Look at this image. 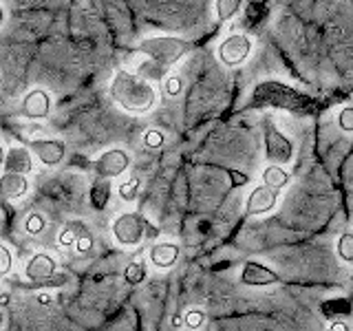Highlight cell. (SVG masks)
<instances>
[{
    "label": "cell",
    "mask_w": 353,
    "mask_h": 331,
    "mask_svg": "<svg viewBox=\"0 0 353 331\" xmlns=\"http://www.w3.org/2000/svg\"><path fill=\"white\" fill-rule=\"evenodd\" d=\"M243 7V0H214V11L221 22L234 18Z\"/></svg>",
    "instance_id": "obj_18"
},
{
    "label": "cell",
    "mask_w": 353,
    "mask_h": 331,
    "mask_svg": "<svg viewBox=\"0 0 353 331\" xmlns=\"http://www.w3.org/2000/svg\"><path fill=\"white\" fill-rule=\"evenodd\" d=\"M88 199H91V205L95 210H104L108 205V199H110V183H108V179H97L91 185V194H88Z\"/></svg>",
    "instance_id": "obj_16"
},
{
    "label": "cell",
    "mask_w": 353,
    "mask_h": 331,
    "mask_svg": "<svg viewBox=\"0 0 353 331\" xmlns=\"http://www.w3.org/2000/svg\"><path fill=\"white\" fill-rule=\"evenodd\" d=\"M55 270H58L55 259L49 257L47 252H38L27 261L25 276H27V281L36 283V285H51L49 281L55 276Z\"/></svg>",
    "instance_id": "obj_7"
},
{
    "label": "cell",
    "mask_w": 353,
    "mask_h": 331,
    "mask_svg": "<svg viewBox=\"0 0 353 331\" xmlns=\"http://www.w3.org/2000/svg\"><path fill=\"white\" fill-rule=\"evenodd\" d=\"M143 143H146L148 148H161L163 146V132L154 130V128L146 130L143 132Z\"/></svg>",
    "instance_id": "obj_26"
},
{
    "label": "cell",
    "mask_w": 353,
    "mask_h": 331,
    "mask_svg": "<svg viewBox=\"0 0 353 331\" xmlns=\"http://www.w3.org/2000/svg\"><path fill=\"white\" fill-rule=\"evenodd\" d=\"M165 95H170V97H176V95H181L183 93V80L179 75H168L165 77Z\"/></svg>",
    "instance_id": "obj_25"
},
{
    "label": "cell",
    "mask_w": 353,
    "mask_h": 331,
    "mask_svg": "<svg viewBox=\"0 0 353 331\" xmlns=\"http://www.w3.org/2000/svg\"><path fill=\"white\" fill-rule=\"evenodd\" d=\"M20 115L27 119H47L51 115V95L44 88H31L22 97Z\"/></svg>",
    "instance_id": "obj_9"
},
{
    "label": "cell",
    "mask_w": 353,
    "mask_h": 331,
    "mask_svg": "<svg viewBox=\"0 0 353 331\" xmlns=\"http://www.w3.org/2000/svg\"><path fill=\"white\" fill-rule=\"evenodd\" d=\"M36 301H38L40 305H51L53 296H51V294H38V296H36Z\"/></svg>",
    "instance_id": "obj_31"
},
{
    "label": "cell",
    "mask_w": 353,
    "mask_h": 331,
    "mask_svg": "<svg viewBox=\"0 0 353 331\" xmlns=\"http://www.w3.org/2000/svg\"><path fill=\"white\" fill-rule=\"evenodd\" d=\"M329 331H349V325L345 323V320H336V323H331Z\"/></svg>",
    "instance_id": "obj_30"
},
{
    "label": "cell",
    "mask_w": 353,
    "mask_h": 331,
    "mask_svg": "<svg viewBox=\"0 0 353 331\" xmlns=\"http://www.w3.org/2000/svg\"><path fill=\"white\" fill-rule=\"evenodd\" d=\"M0 257H3V265H0V274L7 276V274H9V270H11V252H9V248H7V245L0 248Z\"/></svg>",
    "instance_id": "obj_29"
},
{
    "label": "cell",
    "mask_w": 353,
    "mask_h": 331,
    "mask_svg": "<svg viewBox=\"0 0 353 331\" xmlns=\"http://www.w3.org/2000/svg\"><path fill=\"white\" fill-rule=\"evenodd\" d=\"M5 172L29 174L33 170V152L22 146H11L5 154Z\"/></svg>",
    "instance_id": "obj_12"
},
{
    "label": "cell",
    "mask_w": 353,
    "mask_h": 331,
    "mask_svg": "<svg viewBox=\"0 0 353 331\" xmlns=\"http://www.w3.org/2000/svg\"><path fill=\"white\" fill-rule=\"evenodd\" d=\"M130 168V154L124 148H110L104 150L93 161V170L99 179H113V177L124 174Z\"/></svg>",
    "instance_id": "obj_6"
},
{
    "label": "cell",
    "mask_w": 353,
    "mask_h": 331,
    "mask_svg": "<svg viewBox=\"0 0 353 331\" xmlns=\"http://www.w3.org/2000/svg\"><path fill=\"white\" fill-rule=\"evenodd\" d=\"M185 327H188V331H199L203 327V323H205V314L201 312V309H190L185 316Z\"/></svg>",
    "instance_id": "obj_23"
},
{
    "label": "cell",
    "mask_w": 353,
    "mask_h": 331,
    "mask_svg": "<svg viewBox=\"0 0 353 331\" xmlns=\"http://www.w3.org/2000/svg\"><path fill=\"white\" fill-rule=\"evenodd\" d=\"M241 283L250 287H268L279 283V274L259 261H248L241 268Z\"/></svg>",
    "instance_id": "obj_11"
},
{
    "label": "cell",
    "mask_w": 353,
    "mask_h": 331,
    "mask_svg": "<svg viewBox=\"0 0 353 331\" xmlns=\"http://www.w3.org/2000/svg\"><path fill=\"white\" fill-rule=\"evenodd\" d=\"M139 51L161 66H172L185 55L188 42L176 36H150L139 42Z\"/></svg>",
    "instance_id": "obj_2"
},
{
    "label": "cell",
    "mask_w": 353,
    "mask_h": 331,
    "mask_svg": "<svg viewBox=\"0 0 353 331\" xmlns=\"http://www.w3.org/2000/svg\"><path fill=\"white\" fill-rule=\"evenodd\" d=\"M139 188H141L139 177H128V179L124 183H119V188H117L119 199H121V201H126V203H132L137 199V194H139Z\"/></svg>",
    "instance_id": "obj_19"
},
{
    "label": "cell",
    "mask_w": 353,
    "mask_h": 331,
    "mask_svg": "<svg viewBox=\"0 0 353 331\" xmlns=\"http://www.w3.org/2000/svg\"><path fill=\"white\" fill-rule=\"evenodd\" d=\"M146 279V263L143 261H130L124 270V281L128 285H139Z\"/></svg>",
    "instance_id": "obj_20"
},
{
    "label": "cell",
    "mask_w": 353,
    "mask_h": 331,
    "mask_svg": "<svg viewBox=\"0 0 353 331\" xmlns=\"http://www.w3.org/2000/svg\"><path fill=\"white\" fill-rule=\"evenodd\" d=\"M263 148H265V159L270 163L287 166L290 161H294L296 148L292 139L276 128L272 121H265L263 124Z\"/></svg>",
    "instance_id": "obj_4"
},
{
    "label": "cell",
    "mask_w": 353,
    "mask_h": 331,
    "mask_svg": "<svg viewBox=\"0 0 353 331\" xmlns=\"http://www.w3.org/2000/svg\"><path fill=\"white\" fill-rule=\"evenodd\" d=\"M172 325L179 329L181 325H185V318L183 316H179V314H174V318H172Z\"/></svg>",
    "instance_id": "obj_32"
},
{
    "label": "cell",
    "mask_w": 353,
    "mask_h": 331,
    "mask_svg": "<svg viewBox=\"0 0 353 331\" xmlns=\"http://www.w3.org/2000/svg\"><path fill=\"white\" fill-rule=\"evenodd\" d=\"M276 203H279V190H276V188H270L268 183H261L250 192L248 201H245V212L252 217L268 214L276 208Z\"/></svg>",
    "instance_id": "obj_10"
},
{
    "label": "cell",
    "mask_w": 353,
    "mask_h": 331,
    "mask_svg": "<svg viewBox=\"0 0 353 331\" xmlns=\"http://www.w3.org/2000/svg\"><path fill=\"white\" fill-rule=\"evenodd\" d=\"M31 152L36 154L38 161L47 168H55L60 166L66 157V146L62 139H33L31 141Z\"/></svg>",
    "instance_id": "obj_8"
},
{
    "label": "cell",
    "mask_w": 353,
    "mask_h": 331,
    "mask_svg": "<svg viewBox=\"0 0 353 331\" xmlns=\"http://www.w3.org/2000/svg\"><path fill=\"white\" fill-rule=\"evenodd\" d=\"M91 248H93V237L86 232L84 237L77 239V243H75V250L80 252V254H86V252H91Z\"/></svg>",
    "instance_id": "obj_27"
},
{
    "label": "cell",
    "mask_w": 353,
    "mask_h": 331,
    "mask_svg": "<svg viewBox=\"0 0 353 331\" xmlns=\"http://www.w3.org/2000/svg\"><path fill=\"white\" fill-rule=\"evenodd\" d=\"M179 245L176 243H170V241H163V243H157V245L150 248V263L154 268H161V270H168L176 263L179 259Z\"/></svg>",
    "instance_id": "obj_13"
},
{
    "label": "cell",
    "mask_w": 353,
    "mask_h": 331,
    "mask_svg": "<svg viewBox=\"0 0 353 331\" xmlns=\"http://www.w3.org/2000/svg\"><path fill=\"white\" fill-rule=\"evenodd\" d=\"M108 91L113 102L132 115H146L157 104V91L152 88V84L143 80L141 75H135L124 69L115 71Z\"/></svg>",
    "instance_id": "obj_1"
},
{
    "label": "cell",
    "mask_w": 353,
    "mask_h": 331,
    "mask_svg": "<svg viewBox=\"0 0 353 331\" xmlns=\"http://www.w3.org/2000/svg\"><path fill=\"white\" fill-rule=\"evenodd\" d=\"M154 234V228L137 212H124L113 221V237L121 248H137L143 239Z\"/></svg>",
    "instance_id": "obj_3"
},
{
    "label": "cell",
    "mask_w": 353,
    "mask_h": 331,
    "mask_svg": "<svg viewBox=\"0 0 353 331\" xmlns=\"http://www.w3.org/2000/svg\"><path fill=\"white\" fill-rule=\"evenodd\" d=\"M219 60L225 66H239L252 55V40L245 33H230L225 40H221L216 49Z\"/></svg>",
    "instance_id": "obj_5"
},
{
    "label": "cell",
    "mask_w": 353,
    "mask_h": 331,
    "mask_svg": "<svg viewBox=\"0 0 353 331\" xmlns=\"http://www.w3.org/2000/svg\"><path fill=\"white\" fill-rule=\"evenodd\" d=\"M44 225H47V221H44V217L40 212H31L25 221V230H27V234L31 237H38L44 232Z\"/></svg>",
    "instance_id": "obj_22"
},
{
    "label": "cell",
    "mask_w": 353,
    "mask_h": 331,
    "mask_svg": "<svg viewBox=\"0 0 353 331\" xmlns=\"http://www.w3.org/2000/svg\"><path fill=\"white\" fill-rule=\"evenodd\" d=\"M0 188H3V194L7 199H20L25 197L29 190V181L25 174H18V172H5L3 174V181H0Z\"/></svg>",
    "instance_id": "obj_14"
},
{
    "label": "cell",
    "mask_w": 353,
    "mask_h": 331,
    "mask_svg": "<svg viewBox=\"0 0 353 331\" xmlns=\"http://www.w3.org/2000/svg\"><path fill=\"white\" fill-rule=\"evenodd\" d=\"M336 252L345 263H353V232L340 234V239L336 243Z\"/></svg>",
    "instance_id": "obj_21"
},
{
    "label": "cell",
    "mask_w": 353,
    "mask_h": 331,
    "mask_svg": "<svg viewBox=\"0 0 353 331\" xmlns=\"http://www.w3.org/2000/svg\"><path fill=\"white\" fill-rule=\"evenodd\" d=\"M86 225L80 223V221H75V223H69V225H64L62 232H60V237H58V243L62 248H71L77 243V239L84 237L86 234Z\"/></svg>",
    "instance_id": "obj_17"
},
{
    "label": "cell",
    "mask_w": 353,
    "mask_h": 331,
    "mask_svg": "<svg viewBox=\"0 0 353 331\" xmlns=\"http://www.w3.org/2000/svg\"><path fill=\"white\" fill-rule=\"evenodd\" d=\"M261 177H263V183H268L270 188H276V190H283V188L292 181L290 172H287L279 163H270L268 168L263 170Z\"/></svg>",
    "instance_id": "obj_15"
},
{
    "label": "cell",
    "mask_w": 353,
    "mask_h": 331,
    "mask_svg": "<svg viewBox=\"0 0 353 331\" xmlns=\"http://www.w3.org/2000/svg\"><path fill=\"white\" fill-rule=\"evenodd\" d=\"M338 126L345 132H353V106H342L338 110Z\"/></svg>",
    "instance_id": "obj_24"
},
{
    "label": "cell",
    "mask_w": 353,
    "mask_h": 331,
    "mask_svg": "<svg viewBox=\"0 0 353 331\" xmlns=\"http://www.w3.org/2000/svg\"><path fill=\"white\" fill-rule=\"evenodd\" d=\"M228 177H230V185H232V188H241V185H245V183H248V179H250L248 174H243V172H239V170H230V172H228Z\"/></svg>",
    "instance_id": "obj_28"
}]
</instances>
